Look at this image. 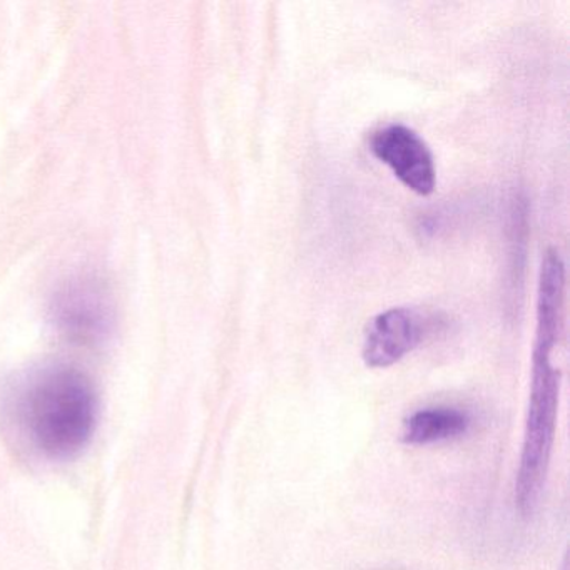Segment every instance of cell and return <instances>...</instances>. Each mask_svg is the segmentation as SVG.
<instances>
[{
  "instance_id": "5",
  "label": "cell",
  "mask_w": 570,
  "mask_h": 570,
  "mask_svg": "<svg viewBox=\"0 0 570 570\" xmlns=\"http://www.w3.org/2000/svg\"><path fill=\"white\" fill-rule=\"evenodd\" d=\"M423 333L425 325L415 309H386L366 326L363 360L370 368L395 365L422 342Z\"/></svg>"
},
{
  "instance_id": "2",
  "label": "cell",
  "mask_w": 570,
  "mask_h": 570,
  "mask_svg": "<svg viewBox=\"0 0 570 570\" xmlns=\"http://www.w3.org/2000/svg\"><path fill=\"white\" fill-rule=\"evenodd\" d=\"M560 336L562 328L537 325L529 410L515 480V503L523 517L535 512L549 473L562 383V373L553 363V352L559 345Z\"/></svg>"
},
{
  "instance_id": "6",
  "label": "cell",
  "mask_w": 570,
  "mask_h": 570,
  "mask_svg": "<svg viewBox=\"0 0 570 570\" xmlns=\"http://www.w3.org/2000/svg\"><path fill=\"white\" fill-rule=\"evenodd\" d=\"M469 416L456 409H423L412 413L403 423V442L409 445H429L456 439L469 429Z\"/></svg>"
},
{
  "instance_id": "3",
  "label": "cell",
  "mask_w": 570,
  "mask_h": 570,
  "mask_svg": "<svg viewBox=\"0 0 570 570\" xmlns=\"http://www.w3.org/2000/svg\"><path fill=\"white\" fill-rule=\"evenodd\" d=\"M52 322L76 343L95 345L111 333L115 303L98 276L81 275L66 282L51 303Z\"/></svg>"
},
{
  "instance_id": "4",
  "label": "cell",
  "mask_w": 570,
  "mask_h": 570,
  "mask_svg": "<svg viewBox=\"0 0 570 570\" xmlns=\"http://www.w3.org/2000/svg\"><path fill=\"white\" fill-rule=\"evenodd\" d=\"M370 149L416 195L429 196L435 191L436 171L432 151L409 126L390 125L379 129L370 139Z\"/></svg>"
},
{
  "instance_id": "1",
  "label": "cell",
  "mask_w": 570,
  "mask_h": 570,
  "mask_svg": "<svg viewBox=\"0 0 570 570\" xmlns=\"http://www.w3.org/2000/svg\"><path fill=\"white\" fill-rule=\"evenodd\" d=\"M16 422L41 455L69 460L91 443L99 399L91 380L65 363L29 370L11 390Z\"/></svg>"
}]
</instances>
